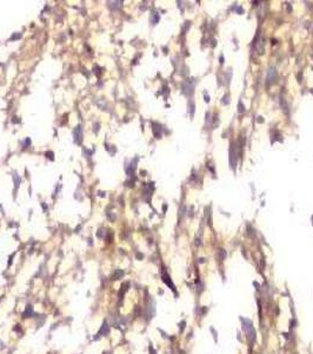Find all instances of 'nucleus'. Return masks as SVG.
Returning <instances> with one entry per match:
<instances>
[{
  "label": "nucleus",
  "mask_w": 313,
  "mask_h": 354,
  "mask_svg": "<svg viewBox=\"0 0 313 354\" xmlns=\"http://www.w3.org/2000/svg\"><path fill=\"white\" fill-rule=\"evenodd\" d=\"M108 332H110V326H108V325H107V322L105 321L99 333H100V334H102V335H107V334H108Z\"/></svg>",
  "instance_id": "4"
},
{
  "label": "nucleus",
  "mask_w": 313,
  "mask_h": 354,
  "mask_svg": "<svg viewBox=\"0 0 313 354\" xmlns=\"http://www.w3.org/2000/svg\"><path fill=\"white\" fill-rule=\"evenodd\" d=\"M229 161H231L232 168L234 169V166H236V162H237V153H236V150H234V145H232L231 150H229Z\"/></svg>",
  "instance_id": "2"
},
{
  "label": "nucleus",
  "mask_w": 313,
  "mask_h": 354,
  "mask_svg": "<svg viewBox=\"0 0 313 354\" xmlns=\"http://www.w3.org/2000/svg\"><path fill=\"white\" fill-rule=\"evenodd\" d=\"M32 315H33V308H32V306H27L26 310L24 313V318H31Z\"/></svg>",
  "instance_id": "5"
},
{
  "label": "nucleus",
  "mask_w": 313,
  "mask_h": 354,
  "mask_svg": "<svg viewBox=\"0 0 313 354\" xmlns=\"http://www.w3.org/2000/svg\"><path fill=\"white\" fill-rule=\"evenodd\" d=\"M73 136H74V142L78 144V145H80V144H81V139H82V131H81V126L80 125H78L77 128L74 129V131H73Z\"/></svg>",
  "instance_id": "1"
},
{
  "label": "nucleus",
  "mask_w": 313,
  "mask_h": 354,
  "mask_svg": "<svg viewBox=\"0 0 313 354\" xmlns=\"http://www.w3.org/2000/svg\"><path fill=\"white\" fill-rule=\"evenodd\" d=\"M123 275H124V272H121V270H118V272H115L114 275H113V280H118L120 276H123Z\"/></svg>",
  "instance_id": "6"
},
{
  "label": "nucleus",
  "mask_w": 313,
  "mask_h": 354,
  "mask_svg": "<svg viewBox=\"0 0 313 354\" xmlns=\"http://www.w3.org/2000/svg\"><path fill=\"white\" fill-rule=\"evenodd\" d=\"M276 77H277V70L274 69V67H271L268 71V73H267V80H268V83H272L274 79H276Z\"/></svg>",
  "instance_id": "3"
}]
</instances>
